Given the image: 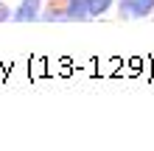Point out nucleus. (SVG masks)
<instances>
[{"mask_svg": "<svg viewBox=\"0 0 154 151\" xmlns=\"http://www.w3.org/2000/svg\"><path fill=\"white\" fill-rule=\"evenodd\" d=\"M121 20H146L154 11V0H115Z\"/></svg>", "mask_w": 154, "mask_h": 151, "instance_id": "nucleus-1", "label": "nucleus"}, {"mask_svg": "<svg viewBox=\"0 0 154 151\" xmlns=\"http://www.w3.org/2000/svg\"><path fill=\"white\" fill-rule=\"evenodd\" d=\"M42 11V0H20V6L11 8V23H37Z\"/></svg>", "mask_w": 154, "mask_h": 151, "instance_id": "nucleus-2", "label": "nucleus"}, {"mask_svg": "<svg viewBox=\"0 0 154 151\" xmlns=\"http://www.w3.org/2000/svg\"><path fill=\"white\" fill-rule=\"evenodd\" d=\"M65 23H87L90 20V8L87 0H65Z\"/></svg>", "mask_w": 154, "mask_h": 151, "instance_id": "nucleus-3", "label": "nucleus"}, {"mask_svg": "<svg viewBox=\"0 0 154 151\" xmlns=\"http://www.w3.org/2000/svg\"><path fill=\"white\" fill-rule=\"evenodd\" d=\"M115 6V0H87V8H90V20L95 17H104L109 8Z\"/></svg>", "mask_w": 154, "mask_h": 151, "instance_id": "nucleus-4", "label": "nucleus"}, {"mask_svg": "<svg viewBox=\"0 0 154 151\" xmlns=\"http://www.w3.org/2000/svg\"><path fill=\"white\" fill-rule=\"evenodd\" d=\"M39 20H45V23H65V8H62V6L42 8V11H39Z\"/></svg>", "mask_w": 154, "mask_h": 151, "instance_id": "nucleus-5", "label": "nucleus"}, {"mask_svg": "<svg viewBox=\"0 0 154 151\" xmlns=\"http://www.w3.org/2000/svg\"><path fill=\"white\" fill-rule=\"evenodd\" d=\"M8 20H11V6L6 0H0V23H8Z\"/></svg>", "mask_w": 154, "mask_h": 151, "instance_id": "nucleus-6", "label": "nucleus"}, {"mask_svg": "<svg viewBox=\"0 0 154 151\" xmlns=\"http://www.w3.org/2000/svg\"><path fill=\"white\" fill-rule=\"evenodd\" d=\"M53 3H65V0H53Z\"/></svg>", "mask_w": 154, "mask_h": 151, "instance_id": "nucleus-7", "label": "nucleus"}, {"mask_svg": "<svg viewBox=\"0 0 154 151\" xmlns=\"http://www.w3.org/2000/svg\"><path fill=\"white\" fill-rule=\"evenodd\" d=\"M151 20H154V11H151Z\"/></svg>", "mask_w": 154, "mask_h": 151, "instance_id": "nucleus-8", "label": "nucleus"}]
</instances>
